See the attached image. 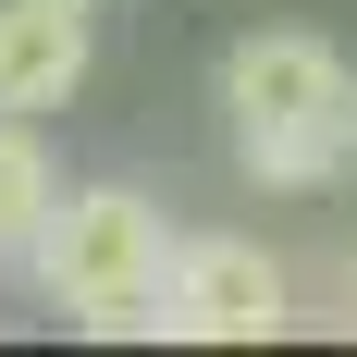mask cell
<instances>
[{"instance_id":"5b68a950","label":"cell","mask_w":357,"mask_h":357,"mask_svg":"<svg viewBox=\"0 0 357 357\" xmlns=\"http://www.w3.org/2000/svg\"><path fill=\"white\" fill-rule=\"evenodd\" d=\"M50 210H62V160L37 148V123H13V111H0V271H13V259H37Z\"/></svg>"},{"instance_id":"7a4b0ae2","label":"cell","mask_w":357,"mask_h":357,"mask_svg":"<svg viewBox=\"0 0 357 357\" xmlns=\"http://www.w3.org/2000/svg\"><path fill=\"white\" fill-rule=\"evenodd\" d=\"M50 308L74 333H99V345H136L160 333V271H173V210L148 197V185H62V210L37 234L25 259Z\"/></svg>"},{"instance_id":"3957f363","label":"cell","mask_w":357,"mask_h":357,"mask_svg":"<svg viewBox=\"0 0 357 357\" xmlns=\"http://www.w3.org/2000/svg\"><path fill=\"white\" fill-rule=\"evenodd\" d=\"M160 333L173 345H271V333H296V259H271L259 234H173Z\"/></svg>"},{"instance_id":"277c9868","label":"cell","mask_w":357,"mask_h":357,"mask_svg":"<svg viewBox=\"0 0 357 357\" xmlns=\"http://www.w3.org/2000/svg\"><path fill=\"white\" fill-rule=\"evenodd\" d=\"M99 62V0H0V111L37 123Z\"/></svg>"},{"instance_id":"8992f818","label":"cell","mask_w":357,"mask_h":357,"mask_svg":"<svg viewBox=\"0 0 357 357\" xmlns=\"http://www.w3.org/2000/svg\"><path fill=\"white\" fill-rule=\"evenodd\" d=\"M296 321H321V333H357V247H333L321 271H296Z\"/></svg>"},{"instance_id":"6da1fadb","label":"cell","mask_w":357,"mask_h":357,"mask_svg":"<svg viewBox=\"0 0 357 357\" xmlns=\"http://www.w3.org/2000/svg\"><path fill=\"white\" fill-rule=\"evenodd\" d=\"M222 111H234V160L271 197H333L357 185V74L333 37L259 25L222 50Z\"/></svg>"}]
</instances>
